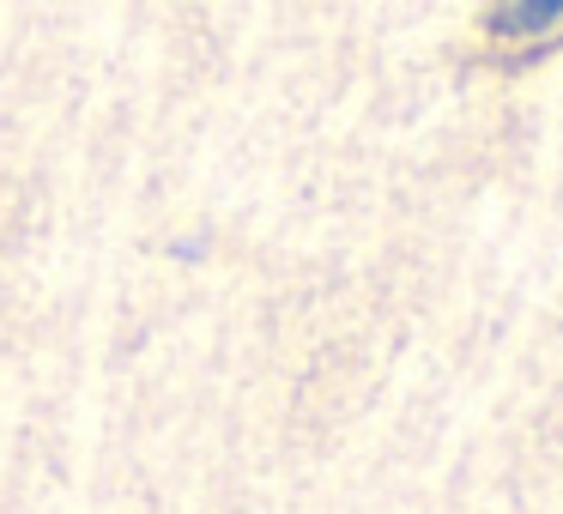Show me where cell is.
<instances>
[{"label":"cell","mask_w":563,"mask_h":514,"mask_svg":"<svg viewBox=\"0 0 563 514\" xmlns=\"http://www.w3.org/2000/svg\"><path fill=\"white\" fill-rule=\"evenodd\" d=\"M478 31L497 62H527V55H545L563 43V7H490Z\"/></svg>","instance_id":"obj_1"}]
</instances>
